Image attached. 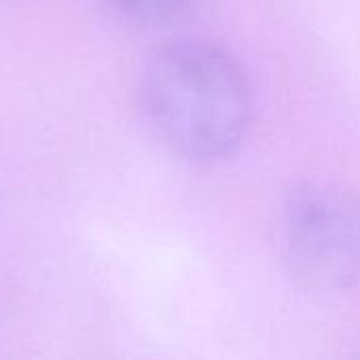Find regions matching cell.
<instances>
[{
  "label": "cell",
  "instance_id": "1",
  "mask_svg": "<svg viewBox=\"0 0 360 360\" xmlns=\"http://www.w3.org/2000/svg\"><path fill=\"white\" fill-rule=\"evenodd\" d=\"M139 91L156 135L186 158L219 160L247 135L251 86L221 46L186 40L158 49L143 68Z\"/></svg>",
  "mask_w": 360,
  "mask_h": 360
},
{
  "label": "cell",
  "instance_id": "2",
  "mask_svg": "<svg viewBox=\"0 0 360 360\" xmlns=\"http://www.w3.org/2000/svg\"><path fill=\"white\" fill-rule=\"evenodd\" d=\"M283 262L310 293L346 291L360 281V200L331 184L295 186L283 209Z\"/></svg>",
  "mask_w": 360,
  "mask_h": 360
},
{
  "label": "cell",
  "instance_id": "3",
  "mask_svg": "<svg viewBox=\"0 0 360 360\" xmlns=\"http://www.w3.org/2000/svg\"><path fill=\"white\" fill-rule=\"evenodd\" d=\"M112 2L118 4L129 15L150 21L173 17L188 4V0H112Z\"/></svg>",
  "mask_w": 360,
  "mask_h": 360
}]
</instances>
